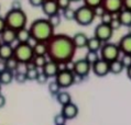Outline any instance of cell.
<instances>
[{"label": "cell", "instance_id": "43", "mask_svg": "<svg viewBox=\"0 0 131 125\" xmlns=\"http://www.w3.org/2000/svg\"><path fill=\"white\" fill-rule=\"evenodd\" d=\"M6 28H7V24L5 21V17H0V34L6 30Z\"/></svg>", "mask_w": 131, "mask_h": 125}, {"label": "cell", "instance_id": "21", "mask_svg": "<svg viewBox=\"0 0 131 125\" xmlns=\"http://www.w3.org/2000/svg\"><path fill=\"white\" fill-rule=\"evenodd\" d=\"M34 56H48V44L45 42H36L33 46Z\"/></svg>", "mask_w": 131, "mask_h": 125}, {"label": "cell", "instance_id": "10", "mask_svg": "<svg viewBox=\"0 0 131 125\" xmlns=\"http://www.w3.org/2000/svg\"><path fill=\"white\" fill-rule=\"evenodd\" d=\"M101 7L111 14H118L123 9L122 0H104Z\"/></svg>", "mask_w": 131, "mask_h": 125}, {"label": "cell", "instance_id": "39", "mask_svg": "<svg viewBox=\"0 0 131 125\" xmlns=\"http://www.w3.org/2000/svg\"><path fill=\"white\" fill-rule=\"evenodd\" d=\"M56 2H57V6H59L60 10L62 11L67 8H71V3H72L71 0H56Z\"/></svg>", "mask_w": 131, "mask_h": 125}, {"label": "cell", "instance_id": "46", "mask_svg": "<svg viewBox=\"0 0 131 125\" xmlns=\"http://www.w3.org/2000/svg\"><path fill=\"white\" fill-rule=\"evenodd\" d=\"M6 102H7V100H6V97H5V95H3V94L0 93V109L3 108V106L6 105Z\"/></svg>", "mask_w": 131, "mask_h": 125}, {"label": "cell", "instance_id": "45", "mask_svg": "<svg viewBox=\"0 0 131 125\" xmlns=\"http://www.w3.org/2000/svg\"><path fill=\"white\" fill-rule=\"evenodd\" d=\"M7 70V65H6V60L0 59V73Z\"/></svg>", "mask_w": 131, "mask_h": 125}, {"label": "cell", "instance_id": "34", "mask_svg": "<svg viewBox=\"0 0 131 125\" xmlns=\"http://www.w3.org/2000/svg\"><path fill=\"white\" fill-rule=\"evenodd\" d=\"M48 19H49V21H50V23L53 25V28L55 29V28H57V27H59V25L61 24L62 17H61L60 13H57V14H54V16H52V17H49Z\"/></svg>", "mask_w": 131, "mask_h": 125}, {"label": "cell", "instance_id": "9", "mask_svg": "<svg viewBox=\"0 0 131 125\" xmlns=\"http://www.w3.org/2000/svg\"><path fill=\"white\" fill-rule=\"evenodd\" d=\"M90 70H92V65L87 61L85 58L84 59H78L74 61V68H73V72L82 78H85L89 75Z\"/></svg>", "mask_w": 131, "mask_h": 125}, {"label": "cell", "instance_id": "40", "mask_svg": "<svg viewBox=\"0 0 131 125\" xmlns=\"http://www.w3.org/2000/svg\"><path fill=\"white\" fill-rule=\"evenodd\" d=\"M48 80H49V77L46 76L42 70L39 72V76H38V78H36V82H38L39 84H45L46 82H48Z\"/></svg>", "mask_w": 131, "mask_h": 125}, {"label": "cell", "instance_id": "20", "mask_svg": "<svg viewBox=\"0 0 131 125\" xmlns=\"http://www.w3.org/2000/svg\"><path fill=\"white\" fill-rule=\"evenodd\" d=\"M103 45H104V43L100 40H98L96 36H93V38L88 39V43H87L86 48L90 51V52H99Z\"/></svg>", "mask_w": 131, "mask_h": 125}, {"label": "cell", "instance_id": "49", "mask_svg": "<svg viewBox=\"0 0 131 125\" xmlns=\"http://www.w3.org/2000/svg\"><path fill=\"white\" fill-rule=\"evenodd\" d=\"M0 93H1V83H0Z\"/></svg>", "mask_w": 131, "mask_h": 125}, {"label": "cell", "instance_id": "35", "mask_svg": "<svg viewBox=\"0 0 131 125\" xmlns=\"http://www.w3.org/2000/svg\"><path fill=\"white\" fill-rule=\"evenodd\" d=\"M53 122H54V125H65L67 122V120L65 119V116L62 114V113H59V114H56L54 116Z\"/></svg>", "mask_w": 131, "mask_h": 125}, {"label": "cell", "instance_id": "25", "mask_svg": "<svg viewBox=\"0 0 131 125\" xmlns=\"http://www.w3.org/2000/svg\"><path fill=\"white\" fill-rule=\"evenodd\" d=\"M56 101L59 102V104H61V106L66 105L72 102V95L70 94V92H67V91H61V92L56 95Z\"/></svg>", "mask_w": 131, "mask_h": 125}, {"label": "cell", "instance_id": "30", "mask_svg": "<svg viewBox=\"0 0 131 125\" xmlns=\"http://www.w3.org/2000/svg\"><path fill=\"white\" fill-rule=\"evenodd\" d=\"M62 17L65 18V20L67 21H72L75 20V10L73 8H67L62 11Z\"/></svg>", "mask_w": 131, "mask_h": 125}, {"label": "cell", "instance_id": "37", "mask_svg": "<svg viewBox=\"0 0 131 125\" xmlns=\"http://www.w3.org/2000/svg\"><path fill=\"white\" fill-rule=\"evenodd\" d=\"M110 28L112 29L114 31H116V30H118V29H120V27H121V22H120V20H119V18H118V16L117 14H115V17H114V19H112V21L110 22Z\"/></svg>", "mask_w": 131, "mask_h": 125}, {"label": "cell", "instance_id": "26", "mask_svg": "<svg viewBox=\"0 0 131 125\" xmlns=\"http://www.w3.org/2000/svg\"><path fill=\"white\" fill-rule=\"evenodd\" d=\"M48 60H49L48 56H36L35 55L33 59H32V62H33V65L38 69H42L45 66L46 62H48Z\"/></svg>", "mask_w": 131, "mask_h": 125}, {"label": "cell", "instance_id": "19", "mask_svg": "<svg viewBox=\"0 0 131 125\" xmlns=\"http://www.w3.org/2000/svg\"><path fill=\"white\" fill-rule=\"evenodd\" d=\"M31 38L32 36L30 33V29H28L27 27L17 31V42L18 43H29Z\"/></svg>", "mask_w": 131, "mask_h": 125}, {"label": "cell", "instance_id": "16", "mask_svg": "<svg viewBox=\"0 0 131 125\" xmlns=\"http://www.w3.org/2000/svg\"><path fill=\"white\" fill-rule=\"evenodd\" d=\"M118 46L121 51V54L131 55V33L123 35L120 39V41L118 42Z\"/></svg>", "mask_w": 131, "mask_h": 125}, {"label": "cell", "instance_id": "12", "mask_svg": "<svg viewBox=\"0 0 131 125\" xmlns=\"http://www.w3.org/2000/svg\"><path fill=\"white\" fill-rule=\"evenodd\" d=\"M61 113L65 116V119L68 121V120H73V119H75V117H77L78 113H79V109H78L77 104H75L74 102H71V103L62 106Z\"/></svg>", "mask_w": 131, "mask_h": 125}, {"label": "cell", "instance_id": "5", "mask_svg": "<svg viewBox=\"0 0 131 125\" xmlns=\"http://www.w3.org/2000/svg\"><path fill=\"white\" fill-rule=\"evenodd\" d=\"M96 18L95 9L89 8L87 6H82L75 10V22L82 27H87L92 24Z\"/></svg>", "mask_w": 131, "mask_h": 125}, {"label": "cell", "instance_id": "44", "mask_svg": "<svg viewBox=\"0 0 131 125\" xmlns=\"http://www.w3.org/2000/svg\"><path fill=\"white\" fill-rule=\"evenodd\" d=\"M123 2V9L131 11V0H122Z\"/></svg>", "mask_w": 131, "mask_h": 125}, {"label": "cell", "instance_id": "48", "mask_svg": "<svg viewBox=\"0 0 131 125\" xmlns=\"http://www.w3.org/2000/svg\"><path fill=\"white\" fill-rule=\"evenodd\" d=\"M72 2H78V1H81V0H71Z\"/></svg>", "mask_w": 131, "mask_h": 125}, {"label": "cell", "instance_id": "6", "mask_svg": "<svg viewBox=\"0 0 131 125\" xmlns=\"http://www.w3.org/2000/svg\"><path fill=\"white\" fill-rule=\"evenodd\" d=\"M120 55H121V51H120L118 44L115 43H104L100 49V58H103L108 62L119 59Z\"/></svg>", "mask_w": 131, "mask_h": 125}, {"label": "cell", "instance_id": "41", "mask_svg": "<svg viewBox=\"0 0 131 125\" xmlns=\"http://www.w3.org/2000/svg\"><path fill=\"white\" fill-rule=\"evenodd\" d=\"M44 1L45 0H29V3L34 8H38V7H42Z\"/></svg>", "mask_w": 131, "mask_h": 125}, {"label": "cell", "instance_id": "11", "mask_svg": "<svg viewBox=\"0 0 131 125\" xmlns=\"http://www.w3.org/2000/svg\"><path fill=\"white\" fill-rule=\"evenodd\" d=\"M92 70L97 77H105L107 76L110 70H109V62L106 61L103 58H100L98 61L92 66Z\"/></svg>", "mask_w": 131, "mask_h": 125}, {"label": "cell", "instance_id": "32", "mask_svg": "<svg viewBox=\"0 0 131 125\" xmlns=\"http://www.w3.org/2000/svg\"><path fill=\"white\" fill-rule=\"evenodd\" d=\"M83 1L85 6L89 7V8H93V9H97L99 7H101L104 0H83Z\"/></svg>", "mask_w": 131, "mask_h": 125}, {"label": "cell", "instance_id": "7", "mask_svg": "<svg viewBox=\"0 0 131 125\" xmlns=\"http://www.w3.org/2000/svg\"><path fill=\"white\" fill-rule=\"evenodd\" d=\"M74 78L75 75L72 70H70V69H62L55 77V81L60 84L62 89H67V88H70L75 83Z\"/></svg>", "mask_w": 131, "mask_h": 125}, {"label": "cell", "instance_id": "18", "mask_svg": "<svg viewBox=\"0 0 131 125\" xmlns=\"http://www.w3.org/2000/svg\"><path fill=\"white\" fill-rule=\"evenodd\" d=\"M13 52L14 46L10 45V44L1 43V45H0V59L8 60L9 58L13 57Z\"/></svg>", "mask_w": 131, "mask_h": 125}, {"label": "cell", "instance_id": "29", "mask_svg": "<svg viewBox=\"0 0 131 125\" xmlns=\"http://www.w3.org/2000/svg\"><path fill=\"white\" fill-rule=\"evenodd\" d=\"M19 64L20 62L18 61L14 57H11V58H9L8 60H6L7 69H8V70H11V71H14V72H16L18 67H19Z\"/></svg>", "mask_w": 131, "mask_h": 125}, {"label": "cell", "instance_id": "15", "mask_svg": "<svg viewBox=\"0 0 131 125\" xmlns=\"http://www.w3.org/2000/svg\"><path fill=\"white\" fill-rule=\"evenodd\" d=\"M0 40H1V43L12 45L14 42H17V31L6 28V30L0 34Z\"/></svg>", "mask_w": 131, "mask_h": 125}, {"label": "cell", "instance_id": "2", "mask_svg": "<svg viewBox=\"0 0 131 125\" xmlns=\"http://www.w3.org/2000/svg\"><path fill=\"white\" fill-rule=\"evenodd\" d=\"M31 36L38 42H48L54 36V28L49 19H38L30 25Z\"/></svg>", "mask_w": 131, "mask_h": 125}, {"label": "cell", "instance_id": "3", "mask_svg": "<svg viewBox=\"0 0 131 125\" xmlns=\"http://www.w3.org/2000/svg\"><path fill=\"white\" fill-rule=\"evenodd\" d=\"M5 21L7 28L12 29V30H20L22 28L27 27L28 18L24 11L21 10H12L10 9L5 16Z\"/></svg>", "mask_w": 131, "mask_h": 125}, {"label": "cell", "instance_id": "17", "mask_svg": "<svg viewBox=\"0 0 131 125\" xmlns=\"http://www.w3.org/2000/svg\"><path fill=\"white\" fill-rule=\"evenodd\" d=\"M72 39H73V42H74V45L76 48H84V47L87 46L89 38L85 33L77 32L76 34H74V36H72Z\"/></svg>", "mask_w": 131, "mask_h": 125}, {"label": "cell", "instance_id": "13", "mask_svg": "<svg viewBox=\"0 0 131 125\" xmlns=\"http://www.w3.org/2000/svg\"><path fill=\"white\" fill-rule=\"evenodd\" d=\"M61 70V65L56 61L53 60H48V62L45 64V66L42 68V71L45 73L49 78H55L57 76V73Z\"/></svg>", "mask_w": 131, "mask_h": 125}, {"label": "cell", "instance_id": "24", "mask_svg": "<svg viewBox=\"0 0 131 125\" xmlns=\"http://www.w3.org/2000/svg\"><path fill=\"white\" fill-rule=\"evenodd\" d=\"M13 80H14V71H11V70H8V69H7L6 71L0 73V83H1V86L10 84Z\"/></svg>", "mask_w": 131, "mask_h": 125}, {"label": "cell", "instance_id": "50", "mask_svg": "<svg viewBox=\"0 0 131 125\" xmlns=\"http://www.w3.org/2000/svg\"><path fill=\"white\" fill-rule=\"evenodd\" d=\"M0 45H1V40H0Z\"/></svg>", "mask_w": 131, "mask_h": 125}, {"label": "cell", "instance_id": "38", "mask_svg": "<svg viewBox=\"0 0 131 125\" xmlns=\"http://www.w3.org/2000/svg\"><path fill=\"white\" fill-rule=\"evenodd\" d=\"M121 60L122 65L125 66V69L129 68L131 66V55H128V54H122V57L120 58Z\"/></svg>", "mask_w": 131, "mask_h": 125}, {"label": "cell", "instance_id": "47", "mask_svg": "<svg viewBox=\"0 0 131 125\" xmlns=\"http://www.w3.org/2000/svg\"><path fill=\"white\" fill-rule=\"evenodd\" d=\"M127 76H128V78L131 80V66L129 68H127Z\"/></svg>", "mask_w": 131, "mask_h": 125}, {"label": "cell", "instance_id": "1", "mask_svg": "<svg viewBox=\"0 0 131 125\" xmlns=\"http://www.w3.org/2000/svg\"><path fill=\"white\" fill-rule=\"evenodd\" d=\"M48 58L56 61L60 65H65L73 60L75 56L76 47L72 36L66 34H54L48 42Z\"/></svg>", "mask_w": 131, "mask_h": 125}, {"label": "cell", "instance_id": "14", "mask_svg": "<svg viewBox=\"0 0 131 125\" xmlns=\"http://www.w3.org/2000/svg\"><path fill=\"white\" fill-rule=\"evenodd\" d=\"M41 8H42L43 13L48 18L54 16V14L60 13V8L57 6L56 0H45Z\"/></svg>", "mask_w": 131, "mask_h": 125}, {"label": "cell", "instance_id": "8", "mask_svg": "<svg viewBox=\"0 0 131 125\" xmlns=\"http://www.w3.org/2000/svg\"><path fill=\"white\" fill-rule=\"evenodd\" d=\"M114 34V30L110 28V25L99 23L95 28L94 31V36H96L98 40H100L103 43H108L112 38Z\"/></svg>", "mask_w": 131, "mask_h": 125}, {"label": "cell", "instance_id": "42", "mask_svg": "<svg viewBox=\"0 0 131 125\" xmlns=\"http://www.w3.org/2000/svg\"><path fill=\"white\" fill-rule=\"evenodd\" d=\"M11 9L12 10H21L22 9V5H21V2L19 0H14L11 3Z\"/></svg>", "mask_w": 131, "mask_h": 125}, {"label": "cell", "instance_id": "33", "mask_svg": "<svg viewBox=\"0 0 131 125\" xmlns=\"http://www.w3.org/2000/svg\"><path fill=\"white\" fill-rule=\"evenodd\" d=\"M114 17H115V14H111V13L107 12V11H105V12L101 14V17H100V23L109 25L110 24V22L112 21V19H114Z\"/></svg>", "mask_w": 131, "mask_h": 125}, {"label": "cell", "instance_id": "31", "mask_svg": "<svg viewBox=\"0 0 131 125\" xmlns=\"http://www.w3.org/2000/svg\"><path fill=\"white\" fill-rule=\"evenodd\" d=\"M39 69L38 68H30L27 70V78L28 80H30V81H36V78H38L39 76Z\"/></svg>", "mask_w": 131, "mask_h": 125}, {"label": "cell", "instance_id": "28", "mask_svg": "<svg viewBox=\"0 0 131 125\" xmlns=\"http://www.w3.org/2000/svg\"><path fill=\"white\" fill-rule=\"evenodd\" d=\"M48 89H49V92H50L51 94L54 95V97H56V95L61 92V89H62V88L60 87V84L57 83L55 80H53V81L49 82V84H48Z\"/></svg>", "mask_w": 131, "mask_h": 125}, {"label": "cell", "instance_id": "4", "mask_svg": "<svg viewBox=\"0 0 131 125\" xmlns=\"http://www.w3.org/2000/svg\"><path fill=\"white\" fill-rule=\"evenodd\" d=\"M13 57L20 62V64H28L32 61L34 57L33 47L28 43H18L14 46Z\"/></svg>", "mask_w": 131, "mask_h": 125}, {"label": "cell", "instance_id": "27", "mask_svg": "<svg viewBox=\"0 0 131 125\" xmlns=\"http://www.w3.org/2000/svg\"><path fill=\"white\" fill-rule=\"evenodd\" d=\"M85 59L93 66L96 61H98L100 59V55L98 52H90V51H88L86 54V56H85Z\"/></svg>", "mask_w": 131, "mask_h": 125}, {"label": "cell", "instance_id": "36", "mask_svg": "<svg viewBox=\"0 0 131 125\" xmlns=\"http://www.w3.org/2000/svg\"><path fill=\"white\" fill-rule=\"evenodd\" d=\"M14 81H17L18 83H24L28 81L27 75L23 72H14Z\"/></svg>", "mask_w": 131, "mask_h": 125}, {"label": "cell", "instance_id": "23", "mask_svg": "<svg viewBox=\"0 0 131 125\" xmlns=\"http://www.w3.org/2000/svg\"><path fill=\"white\" fill-rule=\"evenodd\" d=\"M109 70H110V73H112V75H119V73H121L125 70V66L122 65L120 58L117 60L109 62Z\"/></svg>", "mask_w": 131, "mask_h": 125}, {"label": "cell", "instance_id": "22", "mask_svg": "<svg viewBox=\"0 0 131 125\" xmlns=\"http://www.w3.org/2000/svg\"><path fill=\"white\" fill-rule=\"evenodd\" d=\"M117 16L122 25H125V27H131V11L130 10L122 9Z\"/></svg>", "mask_w": 131, "mask_h": 125}]
</instances>
